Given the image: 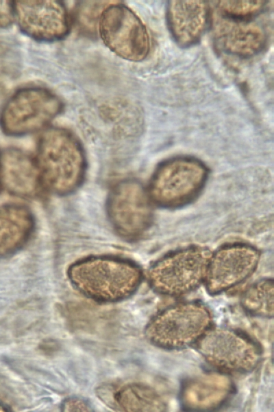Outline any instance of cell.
Wrapping results in <instances>:
<instances>
[{
	"label": "cell",
	"instance_id": "18",
	"mask_svg": "<svg viewBox=\"0 0 274 412\" xmlns=\"http://www.w3.org/2000/svg\"><path fill=\"white\" fill-rule=\"evenodd\" d=\"M274 283L273 279H262L243 293L241 304L252 315L271 318L273 316Z\"/></svg>",
	"mask_w": 274,
	"mask_h": 412
},
{
	"label": "cell",
	"instance_id": "7",
	"mask_svg": "<svg viewBox=\"0 0 274 412\" xmlns=\"http://www.w3.org/2000/svg\"><path fill=\"white\" fill-rule=\"evenodd\" d=\"M153 202L147 189L138 180L126 179L116 183L107 199V214L115 231L122 238L142 237L153 220Z\"/></svg>",
	"mask_w": 274,
	"mask_h": 412
},
{
	"label": "cell",
	"instance_id": "17",
	"mask_svg": "<svg viewBox=\"0 0 274 412\" xmlns=\"http://www.w3.org/2000/svg\"><path fill=\"white\" fill-rule=\"evenodd\" d=\"M114 404L125 411H162L166 409L161 397L151 388L141 385H128L113 394Z\"/></svg>",
	"mask_w": 274,
	"mask_h": 412
},
{
	"label": "cell",
	"instance_id": "22",
	"mask_svg": "<svg viewBox=\"0 0 274 412\" xmlns=\"http://www.w3.org/2000/svg\"><path fill=\"white\" fill-rule=\"evenodd\" d=\"M8 408L0 403V411H8Z\"/></svg>",
	"mask_w": 274,
	"mask_h": 412
},
{
	"label": "cell",
	"instance_id": "14",
	"mask_svg": "<svg viewBox=\"0 0 274 412\" xmlns=\"http://www.w3.org/2000/svg\"><path fill=\"white\" fill-rule=\"evenodd\" d=\"M209 16V7L204 1H170L166 8L170 32L182 47L193 45L201 39Z\"/></svg>",
	"mask_w": 274,
	"mask_h": 412
},
{
	"label": "cell",
	"instance_id": "11",
	"mask_svg": "<svg viewBox=\"0 0 274 412\" xmlns=\"http://www.w3.org/2000/svg\"><path fill=\"white\" fill-rule=\"evenodd\" d=\"M12 8L21 31L36 41H59L69 32V16L60 1H14Z\"/></svg>",
	"mask_w": 274,
	"mask_h": 412
},
{
	"label": "cell",
	"instance_id": "19",
	"mask_svg": "<svg viewBox=\"0 0 274 412\" xmlns=\"http://www.w3.org/2000/svg\"><path fill=\"white\" fill-rule=\"evenodd\" d=\"M266 3L264 1H219L215 11L232 18L254 19L264 12Z\"/></svg>",
	"mask_w": 274,
	"mask_h": 412
},
{
	"label": "cell",
	"instance_id": "20",
	"mask_svg": "<svg viewBox=\"0 0 274 412\" xmlns=\"http://www.w3.org/2000/svg\"><path fill=\"white\" fill-rule=\"evenodd\" d=\"M14 18L12 1H0V27L9 25Z\"/></svg>",
	"mask_w": 274,
	"mask_h": 412
},
{
	"label": "cell",
	"instance_id": "1",
	"mask_svg": "<svg viewBox=\"0 0 274 412\" xmlns=\"http://www.w3.org/2000/svg\"><path fill=\"white\" fill-rule=\"evenodd\" d=\"M43 185L51 192L66 195L82 183L86 158L78 139L68 130L52 128L38 139L34 158Z\"/></svg>",
	"mask_w": 274,
	"mask_h": 412
},
{
	"label": "cell",
	"instance_id": "6",
	"mask_svg": "<svg viewBox=\"0 0 274 412\" xmlns=\"http://www.w3.org/2000/svg\"><path fill=\"white\" fill-rule=\"evenodd\" d=\"M60 99L42 87H26L16 91L0 115L2 130L11 136L32 133L46 126L62 110Z\"/></svg>",
	"mask_w": 274,
	"mask_h": 412
},
{
	"label": "cell",
	"instance_id": "3",
	"mask_svg": "<svg viewBox=\"0 0 274 412\" xmlns=\"http://www.w3.org/2000/svg\"><path fill=\"white\" fill-rule=\"evenodd\" d=\"M208 176V168L200 160L191 157H173L156 168L147 189L153 204L176 208L196 198Z\"/></svg>",
	"mask_w": 274,
	"mask_h": 412
},
{
	"label": "cell",
	"instance_id": "2",
	"mask_svg": "<svg viewBox=\"0 0 274 412\" xmlns=\"http://www.w3.org/2000/svg\"><path fill=\"white\" fill-rule=\"evenodd\" d=\"M68 276L73 286L97 301H116L139 286L142 271L134 262L108 256L87 258L73 264Z\"/></svg>",
	"mask_w": 274,
	"mask_h": 412
},
{
	"label": "cell",
	"instance_id": "12",
	"mask_svg": "<svg viewBox=\"0 0 274 412\" xmlns=\"http://www.w3.org/2000/svg\"><path fill=\"white\" fill-rule=\"evenodd\" d=\"M258 17L232 18L215 11L212 26L216 48L227 55L242 58L262 52L267 43L268 34L265 25Z\"/></svg>",
	"mask_w": 274,
	"mask_h": 412
},
{
	"label": "cell",
	"instance_id": "15",
	"mask_svg": "<svg viewBox=\"0 0 274 412\" xmlns=\"http://www.w3.org/2000/svg\"><path fill=\"white\" fill-rule=\"evenodd\" d=\"M34 226L30 210L18 204L0 206V257L10 255L29 240Z\"/></svg>",
	"mask_w": 274,
	"mask_h": 412
},
{
	"label": "cell",
	"instance_id": "9",
	"mask_svg": "<svg viewBox=\"0 0 274 412\" xmlns=\"http://www.w3.org/2000/svg\"><path fill=\"white\" fill-rule=\"evenodd\" d=\"M98 26L103 43L117 56L134 62L147 57L150 48L147 28L126 5H107L101 13Z\"/></svg>",
	"mask_w": 274,
	"mask_h": 412
},
{
	"label": "cell",
	"instance_id": "8",
	"mask_svg": "<svg viewBox=\"0 0 274 412\" xmlns=\"http://www.w3.org/2000/svg\"><path fill=\"white\" fill-rule=\"evenodd\" d=\"M196 343L207 363L225 373L250 371L261 359L258 344L235 330L210 327Z\"/></svg>",
	"mask_w": 274,
	"mask_h": 412
},
{
	"label": "cell",
	"instance_id": "10",
	"mask_svg": "<svg viewBox=\"0 0 274 412\" xmlns=\"http://www.w3.org/2000/svg\"><path fill=\"white\" fill-rule=\"evenodd\" d=\"M259 251L246 243H231L211 253L205 283L209 293H221L243 282L255 271Z\"/></svg>",
	"mask_w": 274,
	"mask_h": 412
},
{
	"label": "cell",
	"instance_id": "16",
	"mask_svg": "<svg viewBox=\"0 0 274 412\" xmlns=\"http://www.w3.org/2000/svg\"><path fill=\"white\" fill-rule=\"evenodd\" d=\"M231 382L220 374L201 376L189 381L183 391L186 407L210 410L220 406L231 392Z\"/></svg>",
	"mask_w": 274,
	"mask_h": 412
},
{
	"label": "cell",
	"instance_id": "4",
	"mask_svg": "<svg viewBox=\"0 0 274 412\" xmlns=\"http://www.w3.org/2000/svg\"><path fill=\"white\" fill-rule=\"evenodd\" d=\"M211 323L206 306L198 301H184L157 313L147 324L145 336L158 347L180 349L196 343Z\"/></svg>",
	"mask_w": 274,
	"mask_h": 412
},
{
	"label": "cell",
	"instance_id": "21",
	"mask_svg": "<svg viewBox=\"0 0 274 412\" xmlns=\"http://www.w3.org/2000/svg\"><path fill=\"white\" fill-rule=\"evenodd\" d=\"M62 410L64 411H90V407L84 401L77 398H68L64 401Z\"/></svg>",
	"mask_w": 274,
	"mask_h": 412
},
{
	"label": "cell",
	"instance_id": "13",
	"mask_svg": "<svg viewBox=\"0 0 274 412\" xmlns=\"http://www.w3.org/2000/svg\"><path fill=\"white\" fill-rule=\"evenodd\" d=\"M42 187L34 158L17 148L0 152V188L16 196L33 198Z\"/></svg>",
	"mask_w": 274,
	"mask_h": 412
},
{
	"label": "cell",
	"instance_id": "5",
	"mask_svg": "<svg viewBox=\"0 0 274 412\" xmlns=\"http://www.w3.org/2000/svg\"><path fill=\"white\" fill-rule=\"evenodd\" d=\"M210 255L208 249L197 246L172 251L150 266L149 283L162 295L180 296L188 293L205 281Z\"/></svg>",
	"mask_w": 274,
	"mask_h": 412
}]
</instances>
